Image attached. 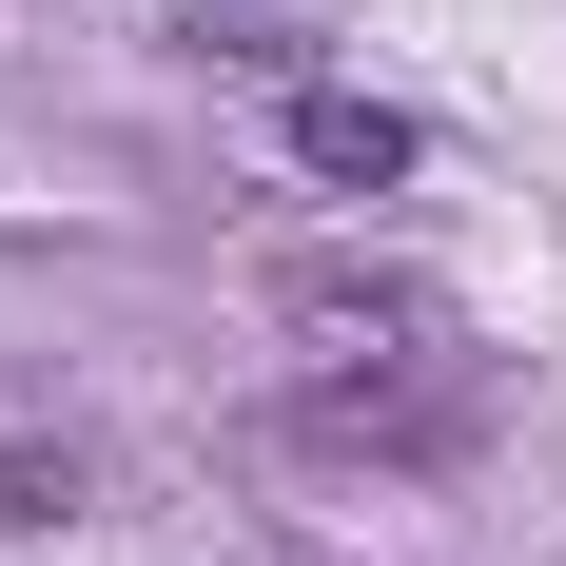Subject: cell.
<instances>
[{
  "mask_svg": "<svg viewBox=\"0 0 566 566\" xmlns=\"http://www.w3.org/2000/svg\"><path fill=\"white\" fill-rule=\"evenodd\" d=\"M489 430V352H371V371H313V450H371V469H430Z\"/></svg>",
  "mask_w": 566,
  "mask_h": 566,
  "instance_id": "cell-1",
  "label": "cell"
},
{
  "mask_svg": "<svg viewBox=\"0 0 566 566\" xmlns=\"http://www.w3.org/2000/svg\"><path fill=\"white\" fill-rule=\"evenodd\" d=\"M274 313L333 352V371H371V352H450V293H430V274H371V254H313Z\"/></svg>",
  "mask_w": 566,
  "mask_h": 566,
  "instance_id": "cell-2",
  "label": "cell"
},
{
  "mask_svg": "<svg viewBox=\"0 0 566 566\" xmlns=\"http://www.w3.org/2000/svg\"><path fill=\"white\" fill-rule=\"evenodd\" d=\"M430 157L391 98H352V78H293V176H333V196H391V176Z\"/></svg>",
  "mask_w": 566,
  "mask_h": 566,
  "instance_id": "cell-3",
  "label": "cell"
},
{
  "mask_svg": "<svg viewBox=\"0 0 566 566\" xmlns=\"http://www.w3.org/2000/svg\"><path fill=\"white\" fill-rule=\"evenodd\" d=\"M176 40H196V59H254V78H293V59H313V0H176Z\"/></svg>",
  "mask_w": 566,
  "mask_h": 566,
  "instance_id": "cell-4",
  "label": "cell"
}]
</instances>
